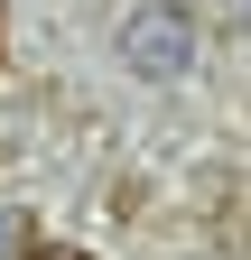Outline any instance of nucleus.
Returning a JSON list of instances; mask_svg holds the SVG:
<instances>
[{"label": "nucleus", "instance_id": "nucleus-2", "mask_svg": "<svg viewBox=\"0 0 251 260\" xmlns=\"http://www.w3.org/2000/svg\"><path fill=\"white\" fill-rule=\"evenodd\" d=\"M28 260H84V251H66V242H38V251H28Z\"/></svg>", "mask_w": 251, "mask_h": 260}, {"label": "nucleus", "instance_id": "nucleus-1", "mask_svg": "<svg viewBox=\"0 0 251 260\" xmlns=\"http://www.w3.org/2000/svg\"><path fill=\"white\" fill-rule=\"evenodd\" d=\"M121 56H131V75L168 84V75H186V56H196V19L168 10V0H149V10L121 19Z\"/></svg>", "mask_w": 251, "mask_h": 260}, {"label": "nucleus", "instance_id": "nucleus-3", "mask_svg": "<svg viewBox=\"0 0 251 260\" xmlns=\"http://www.w3.org/2000/svg\"><path fill=\"white\" fill-rule=\"evenodd\" d=\"M224 19H233V28H251V0H224Z\"/></svg>", "mask_w": 251, "mask_h": 260}]
</instances>
